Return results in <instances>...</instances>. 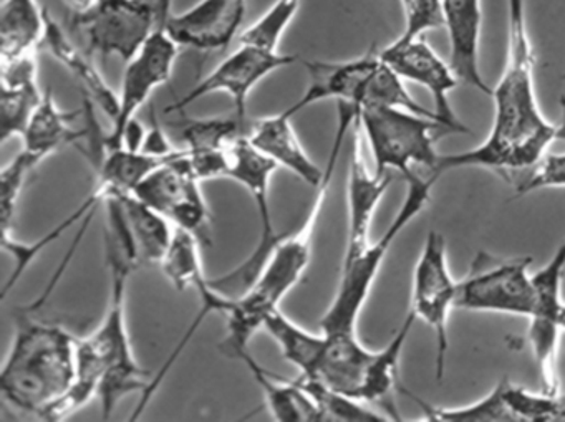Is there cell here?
I'll return each mask as SVG.
<instances>
[{"label":"cell","mask_w":565,"mask_h":422,"mask_svg":"<svg viewBox=\"0 0 565 422\" xmlns=\"http://www.w3.org/2000/svg\"><path fill=\"white\" fill-rule=\"evenodd\" d=\"M508 62L491 94V131L475 150L439 156L431 171L436 177L462 167H484L498 171L501 176L529 171L558 140V128L545 120L535 95V57L525 25L524 0H508Z\"/></svg>","instance_id":"cell-1"},{"label":"cell","mask_w":565,"mask_h":422,"mask_svg":"<svg viewBox=\"0 0 565 422\" xmlns=\"http://www.w3.org/2000/svg\"><path fill=\"white\" fill-rule=\"evenodd\" d=\"M105 257L110 270L107 315L92 335L77 339V369L71 389L47 409L44 421H61L90 402L100 401L102 419L114 414L121 399L131 392L143 394L153 375L138 365L127 328V286L138 267L120 237L105 227Z\"/></svg>","instance_id":"cell-2"},{"label":"cell","mask_w":565,"mask_h":422,"mask_svg":"<svg viewBox=\"0 0 565 422\" xmlns=\"http://www.w3.org/2000/svg\"><path fill=\"white\" fill-rule=\"evenodd\" d=\"M359 120V113L353 108L337 107V130L332 150L326 164V174L316 190L312 207L302 226L289 236H282L267 257L253 285L233 300V306L227 312V335L221 343V349L231 358H237L247 351L250 338L263 329L264 322L274 310L280 309V302L287 293L302 280L310 260H312L313 234L317 220L320 219L330 183L339 163L340 153L350 133Z\"/></svg>","instance_id":"cell-3"},{"label":"cell","mask_w":565,"mask_h":422,"mask_svg":"<svg viewBox=\"0 0 565 422\" xmlns=\"http://www.w3.org/2000/svg\"><path fill=\"white\" fill-rule=\"evenodd\" d=\"M24 310L0 372V394L8 404L44 418L71 389L77 369V338L54 323L35 322Z\"/></svg>","instance_id":"cell-4"},{"label":"cell","mask_w":565,"mask_h":422,"mask_svg":"<svg viewBox=\"0 0 565 422\" xmlns=\"http://www.w3.org/2000/svg\"><path fill=\"white\" fill-rule=\"evenodd\" d=\"M160 163L161 158L143 153V151L128 150V148L104 151V153H102L100 164H98L97 186H95L94 193H92L90 196L87 197V201H84V204H81V207H78L74 214H71L64 223L58 224L57 227H54L52 232H49L47 236L32 244L19 242V240L12 239V237L2 239V247H4V250H8V252H11L15 260L14 270H12L11 277H9L8 283H6L4 290H2V299L9 295L12 286L24 275L25 270L34 262L39 253L44 252V250L47 249L52 242H55L65 230L71 229L75 224L82 223L81 232L77 234L71 249L65 253L64 260H62L57 272L54 273L51 282H49L47 289H45L44 293L25 310L32 313L42 309V306L47 303V300L51 299L57 283L61 282L68 263L74 259L78 244L82 242V237L87 232L88 224L94 219V213H97L98 207H100L102 204H107L108 201L117 199L121 194L134 193L135 187L140 184V181L143 180L148 173H151Z\"/></svg>","instance_id":"cell-5"},{"label":"cell","mask_w":565,"mask_h":422,"mask_svg":"<svg viewBox=\"0 0 565 422\" xmlns=\"http://www.w3.org/2000/svg\"><path fill=\"white\" fill-rule=\"evenodd\" d=\"M435 174L429 177L416 176L415 171L405 176L406 196L395 219L386 227L383 236L370 244L355 259L345 260L340 273L335 296L320 320L323 333H356L360 313L372 292L380 269L392 249L396 237L425 209L435 186Z\"/></svg>","instance_id":"cell-6"},{"label":"cell","mask_w":565,"mask_h":422,"mask_svg":"<svg viewBox=\"0 0 565 422\" xmlns=\"http://www.w3.org/2000/svg\"><path fill=\"white\" fill-rule=\"evenodd\" d=\"M359 123L375 161L373 173L380 176L392 170L405 177L413 166L431 173L438 163L433 133L443 128L431 118L405 108L370 107L360 111Z\"/></svg>","instance_id":"cell-7"},{"label":"cell","mask_w":565,"mask_h":422,"mask_svg":"<svg viewBox=\"0 0 565 422\" xmlns=\"http://www.w3.org/2000/svg\"><path fill=\"white\" fill-rule=\"evenodd\" d=\"M277 164L260 153L247 134H241L230 147V167H227V180L236 181L241 186L246 187L247 193L256 204L257 216H259V242L254 253L247 257L243 266L231 270L227 275L211 280L214 289L220 290L224 295L236 299L243 295L254 280L259 275L266 263L267 257L273 252L274 246L279 242L274 229L273 213H270L269 187L270 180L276 173Z\"/></svg>","instance_id":"cell-8"},{"label":"cell","mask_w":565,"mask_h":422,"mask_svg":"<svg viewBox=\"0 0 565 422\" xmlns=\"http://www.w3.org/2000/svg\"><path fill=\"white\" fill-rule=\"evenodd\" d=\"M531 263V257L495 259L479 252L458 282L456 309L531 318L535 309Z\"/></svg>","instance_id":"cell-9"},{"label":"cell","mask_w":565,"mask_h":422,"mask_svg":"<svg viewBox=\"0 0 565 422\" xmlns=\"http://www.w3.org/2000/svg\"><path fill=\"white\" fill-rule=\"evenodd\" d=\"M158 12L140 0H95L87 11L74 14L72 29L84 39L90 54L134 61L158 31Z\"/></svg>","instance_id":"cell-10"},{"label":"cell","mask_w":565,"mask_h":422,"mask_svg":"<svg viewBox=\"0 0 565 422\" xmlns=\"http://www.w3.org/2000/svg\"><path fill=\"white\" fill-rule=\"evenodd\" d=\"M200 186L201 181L188 163V151L180 148L173 158L148 173L134 194L177 229L193 234L200 242H210V209Z\"/></svg>","instance_id":"cell-11"},{"label":"cell","mask_w":565,"mask_h":422,"mask_svg":"<svg viewBox=\"0 0 565 422\" xmlns=\"http://www.w3.org/2000/svg\"><path fill=\"white\" fill-rule=\"evenodd\" d=\"M458 282L449 272L446 240L436 230H429L413 272L412 310L416 320H423L436 336V378L445 375L448 353V320L456 309Z\"/></svg>","instance_id":"cell-12"},{"label":"cell","mask_w":565,"mask_h":422,"mask_svg":"<svg viewBox=\"0 0 565 422\" xmlns=\"http://www.w3.org/2000/svg\"><path fill=\"white\" fill-rule=\"evenodd\" d=\"M296 55L280 54L279 51H267L257 45L241 44L237 51L227 55L210 75L198 82L193 90L188 91L180 100L167 107V113L183 111L201 98L213 94L230 95L234 104V115L246 121L247 100L254 88L273 75L296 64Z\"/></svg>","instance_id":"cell-13"},{"label":"cell","mask_w":565,"mask_h":422,"mask_svg":"<svg viewBox=\"0 0 565 422\" xmlns=\"http://www.w3.org/2000/svg\"><path fill=\"white\" fill-rule=\"evenodd\" d=\"M180 45L163 31L158 29L148 39L140 54L128 62L125 68L124 82H121L120 108L115 120L111 121V130L100 133L98 148L102 151H114L124 148L125 131L128 125L135 120L141 107L147 104L150 95L161 85L168 84L173 74L174 62L178 58Z\"/></svg>","instance_id":"cell-14"},{"label":"cell","mask_w":565,"mask_h":422,"mask_svg":"<svg viewBox=\"0 0 565 422\" xmlns=\"http://www.w3.org/2000/svg\"><path fill=\"white\" fill-rule=\"evenodd\" d=\"M565 275V240L552 259L532 275L535 290V309L529 318L527 339L541 378V391L548 394L561 392L557 371L558 316L565 302L562 283Z\"/></svg>","instance_id":"cell-15"},{"label":"cell","mask_w":565,"mask_h":422,"mask_svg":"<svg viewBox=\"0 0 565 422\" xmlns=\"http://www.w3.org/2000/svg\"><path fill=\"white\" fill-rule=\"evenodd\" d=\"M382 61L398 75L402 80L422 85L431 94L435 104L436 121L446 133H468L469 128L459 121L449 104V94L458 87L459 78L425 39L415 41H395L379 52Z\"/></svg>","instance_id":"cell-16"},{"label":"cell","mask_w":565,"mask_h":422,"mask_svg":"<svg viewBox=\"0 0 565 422\" xmlns=\"http://www.w3.org/2000/svg\"><path fill=\"white\" fill-rule=\"evenodd\" d=\"M382 64V57L375 48L352 61L303 62L309 75V85L302 97L292 107L284 110V113L294 118L306 108L327 100L353 105L362 111L369 104L373 80Z\"/></svg>","instance_id":"cell-17"},{"label":"cell","mask_w":565,"mask_h":422,"mask_svg":"<svg viewBox=\"0 0 565 422\" xmlns=\"http://www.w3.org/2000/svg\"><path fill=\"white\" fill-rule=\"evenodd\" d=\"M247 0H200L183 14L170 15L163 31L180 47L224 51L239 34Z\"/></svg>","instance_id":"cell-18"},{"label":"cell","mask_w":565,"mask_h":422,"mask_svg":"<svg viewBox=\"0 0 565 422\" xmlns=\"http://www.w3.org/2000/svg\"><path fill=\"white\" fill-rule=\"evenodd\" d=\"M352 154H350L349 186H347V199H349V232H347L345 260L355 259L372 244L370 230H372L373 216L376 207L382 203L383 196L393 183V174L370 173L362 158V130L356 121L352 130Z\"/></svg>","instance_id":"cell-19"},{"label":"cell","mask_w":565,"mask_h":422,"mask_svg":"<svg viewBox=\"0 0 565 422\" xmlns=\"http://www.w3.org/2000/svg\"><path fill=\"white\" fill-rule=\"evenodd\" d=\"M375 356L376 351L366 349L359 342L356 333H326V343L312 375L302 378L316 379L349 398L365 402Z\"/></svg>","instance_id":"cell-20"},{"label":"cell","mask_w":565,"mask_h":422,"mask_svg":"<svg viewBox=\"0 0 565 422\" xmlns=\"http://www.w3.org/2000/svg\"><path fill=\"white\" fill-rule=\"evenodd\" d=\"M108 213L117 219L124 230V242L131 256L140 263L160 266L170 249L174 226L157 210L138 199L134 193L121 194L108 201Z\"/></svg>","instance_id":"cell-21"},{"label":"cell","mask_w":565,"mask_h":422,"mask_svg":"<svg viewBox=\"0 0 565 422\" xmlns=\"http://www.w3.org/2000/svg\"><path fill=\"white\" fill-rule=\"evenodd\" d=\"M445 29L449 37V65L462 84L491 97L492 88L479 71V42H481V0H443Z\"/></svg>","instance_id":"cell-22"},{"label":"cell","mask_w":565,"mask_h":422,"mask_svg":"<svg viewBox=\"0 0 565 422\" xmlns=\"http://www.w3.org/2000/svg\"><path fill=\"white\" fill-rule=\"evenodd\" d=\"M247 138L260 153L266 154L277 166L286 167L313 190L319 187L320 181L326 174V167L320 170L310 160L306 148L300 144L299 138L294 131L292 118L287 117L284 111L274 117L257 120Z\"/></svg>","instance_id":"cell-23"},{"label":"cell","mask_w":565,"mask_h":422,"mask_svg":"<svg viewBox=\"0 0 565 422\" xmlns=\"http://www.w3.org/2000/svg\"><path fill=\"white\" fill-rule=\"evenodd\" d=\"M45 51L62 65L67 68L87 91V97L110 118L111 121L118 115L120 100L118 95L108 87L100 72L94 67L88 55H85L81 48L71 41L67 32L61 24L52 18L47 11V29H45L44 41H42Z\"/></svg>","instance_id":"cell-24"},{"label":"cell","mask_w":565,"mask_h":422,"mask_svg":"<svg viewBox=\"0 0 565 422\" xmlns=\"http://www.w3.org/2000/svg\"><path fill=\"white\" fill-rule=\"evenodd\" d=\"M236 359L243 361L249 369L254 381L259 385L267 408L276 421L280 422H319L322 421L319 405L312 396L302 388L299 381L280 378L274 372L267 371L249 351L241 353Z\"/></svg>","instance_id":"cell-25"},{"label":"cell","mask_w":565,"mask_h":422,"mask_svg":"<svg viewBox=\"0 0 565 422\" xmlns=\"http://www.w3.org/2000/svg\"><path fill=\"white\" fill-rule=\"evenodd\" d=\"M47 9L38 0H4L0 6V57L2 61L34 54L44 41Z\"/></svg>","instance_id":"cell-26"},{"label":"cell","mask_w":565,"mask_h":422,"mask_svg":"<svg viewBox=\"0 0 565 422\" xmlns=\"http://www.w3.org/2000/svg\"><path fill=\"white\" fill-rule=\"evenodd\" d=\"M82 115H84V108L78 111H62L55 104L54 95L47 88L44 91V100L39 105L28 131L22 137L24 148L49 158L61 148L90 137V125L81 131L72 127Z\"/></svg>","instance_id":"cell-27"},{"label":"cell","mask_w":565,"mask_h":422,"mask_svg":"<svg viewBox=\"0 0 565 422\" xmlns=\"http://www.w3.org/2000/svg\"><path fill=\"white\" fill-rule=\"evenodd\" d=\"M263 328L279 345L284 358L299 369L300 376L312 375L326 343V333H312L300 328L289 316L284 315L280 309L274 310L267 316Z\"/></svg>","instance_id":"cell-28"},{"label":"cell","mask_w":565,"mask_h":422,"mask_svg":"<svg viewBox=\"0 0 565 422\" xmlns=\"http://www.w3.org/2000/svg\"><path fill=\"white\" fill-rule=\"evenodd\" d=\"M200 244L193 234L174 227L173 240L160 267L178 292L194 289L196 293H203L211 286L201 263Z\"/></svg>","instance_id":"cell-29"},{"label":"cell","mask_w":565,"mask_h":422,"mask_svg":"<svg viewBox=\"0 0 565 422\" xmlns=\"http://www.w3.org/2000/svg\"><path fill=\"white\" fill-rule=\"evenodd\" d=\"M409 396L416 405L422 409L426 421L435 422H518L512 409L509 408L504 396V379L489 392L486 398L472 402V404L461 405V408H436L422 401L418 396L409 392L408 389H402Z\"/></svg>","instance_id":"cell-30"},{"label":"cell","mask_w":565,"mask_h":422,"mask_svg":"<svg viewBox=\"0 0 565 422\" xmlns=\"http://www.w3.org/2000/svg\"><path fill=\"white\" fill-rule=\"evenodd\" d=\"M44 100V91L35 84L11 85L0 87V143H8L11 138L24 137Z\"/></svg>","instance_id":"cell-31"},{"label":"cell","mask_w":565,"mask_h":422,"mask_svg":"<svg viewBox=\"0 0 565 422\" xmlns=\"http://www.w3.org/2000/svg\"><path fill=\"white\" fill-rule=\"evenodd\" d=\"M297 381L302 388L312 396L316 404L319 405L322 421H343V422H383L392 421L388 415L379 414L366 408L365 402L349 398L335 389L329 388L323 382L316 379H307L300 376Z\"/></svg>","instance_id":"cell-32"},{"label":"cell","mask_w":565,"mask_h":422,"mask_svg":"<svg viewBox=\"0 0 565 422\" xmlns=\"http://www.w3.org/2000/svg\"><path fill=\"white\" fill-rule=\"evenodd\" d=\"M44 160H47L44 154L24 148L0 173V227H2V237H11L12 220H14L19 197L24 191L29 174Z\"/></svg>","instance_id":"cell-33"},{"label":"cell","mask_w":565,"mask_h":422,"mask_svg":"<svg viewBox=\"0 0 565 422\" xmlns=\"http://www.w3.org/2000/svg\"><path fill=\"white\" fill-rule=\"evenodd\" d=\"M243 121L234 115L230 118L188 120L181 130L184 148L190 153H213L230 150L233 141L243 133Z\"/></svg>","instance_id":"cell-34"},{"label":"cell","mask_w":565,"mask_h":422,"mask_svg":"<svg viewBox=\"0 0 565 422\" xmlns=\"http://www.w3.org/2000/svg\"><path fill=\"white\" fill-rule=\"evenodd\" d=\"M504 396L518 422H565V396L532 392L504 379Z\"/></svg>","instance_id":"cell-35"},{"label":"cell","mask_w":565,"mask_h":422,"mask_svg":"<svg viewBox=\"0 0 565 422\" xmlns=\"http://www.w3.org/2000/svg\"><path fill=\"white\" fill-rule=\"evenodd\" d=\"M299 8L300 0H276L269 11L264 12L250 28L241 32V44L277 51L284 34L299 12Z\"/></svg>","instance_id":"cell-36"},{"label":"cell","mask_w":565,"mask_h":422,"mask_svg":"<svg viewBox=\"0 0 565 422\" xmlns=\"http://www.w3.org/2000/svg\"><path fill=\"white\" fill-rule=\"evenodd\" d=\"M405 29L396 41L409 42L423 37L429 31L445 29L443 0H402Z\"/></svg>","instance_id":"cell-37"},{"label":"cell","mask_w":565,"mask_h":422,"mask_svg":"<svg viewBox=\"0 0 565 422\" xmlns=\"http://www.w3.org/2000/svg\"><path fill=\"white\" fill-rule=\"evenodd\" d=\"M548 187H565V153L545 154L515 190L522 196Z\"/></svg>","instance_id":"cell-38"},{"label":"cell","mask_w":565,"mask_h":422,"mask_svg":"<svg viewBox=\"0 0 565 422\" xmlns=\"http://www.w3.org/2000/svg\"><path fill=\"white\" fill-rule=\"evenodd\" d=\"M151 121H153V127L147 131L141 151L148 154H154V156H167V154L174 153L178 148H174L173 144L170 143L167 134L161 130L157 118H151Z\"/></svg>","instance_id":"cell-39"},{"label":"cell","mask_w":565,"mask_h":422,"mask_svg":"<svg viewBox=\"0 0 565 422\" xmlns=\"http://www.w3.org/2000/svg\"><path fill=\"white\" fill-rule=\"evenodd\" d=\"M65 4L72 9L74 14H78V12L87 11L92 6L95 4V0H65Z\"/></svg>","instance_id":"cell-40"},{"label":"cell","mask_w":565,"mask_h":422,"mask_svg":"<svg viewBox=\"0 0 565 422\" xmlns=\"http://www.w3.org/2000/svg\"><path fill=\"white\" fill-rule=\"evenodd\" d=\"M171 6H173V0H163L161 2L160 8V28H163L164 22H167V19L171 15Z\"/></svg>","instance_id":"cell-41"},{"label":"cell","mask_w":565,"mask_h":422,"mask_svg":"<svg viewBox=\"0 0 565 422\" xmlns=\"http://www.w3.org/2000/svg\"><path fill=\"white\" fill-rule=\"evenodd\" d=\"M140 2H145V4L153 6V8L157 9L158 24H160V8H161V2H163V0H140Z\"/></svg>","instance_id":"cell-42"},{"label":"cell","mask_w":565,"mask_h":422,"mask_svg":"<svg viewBox=\"0 0 565 422\" xmlns=\"http://www.w3.org/2000/svg\"><path fill=\"white\" fill-rule=\"evenodd\" d=\"M558 328H561L562 333H565V305L562 309L561 316H558Z\"/></svg>","instance_id":"cell-43"}]
</instances>
